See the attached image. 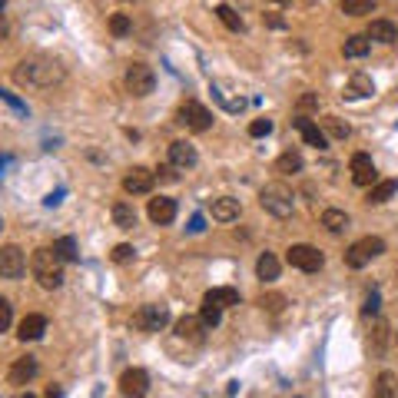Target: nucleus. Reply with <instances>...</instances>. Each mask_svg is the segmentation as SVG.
Returning a JSON list of instances; mask_svg holds the SVG:
<instances>
[{"label":"nucleus","instance_id":"41","mask_svg":"<svg viewBox=\"0 0 398 398\" xmlns=\"http://www.w3.org/2000/svg\"><path fill=\"white\" fill-rule=\"evenodd\" d=\"M0 100H3V103H7L10 110H17L20 116H27V103H20V100H17L14 93H10V90H0Z\"/></svg>","mask_w":398,"mask_h":398},{"label":"nucleus","instance_id":"31","mask_svg":"<svg viewBox=\"0 0 398 398\" xmlns=\"http://www.w3.org/2000/svg\"><path fill=\"white\" fill-rule=\"evenodd\" d=\"M256 305H259L263 312H269V316H279L285 309V296L283 292H263V296L256 299Z\"/></svg>","mask_w":398,"mask_h":398},{"label":"nucleus","instance_id":"16","mask_svg":"<svg viewBox=\"0 0 398 398\" xmlns=\"http://www.w3.org/2000/svg\"><path fill=\"white\" fill-rule=\"evenodd\" d=\"M292 126L302 133V140L309 143V146H316V150H325V146H329V136H325V130H319V123H312L309 116L299 113L296 120H292Z\"/></svg>","mask_w":398,"mask_h":398},{"label":"nucleus","instance_id":"20","mask_svg":"<svg viewBox=\"0 0 398 398\" xmlns=\"http://www.w3.org/2000/svg\"><path fill=\"white\" fill-rule=\"evenodd\" d=\"M372 93H375V83H372L368 74H352L349 83H345V90H342L345 100H362V96H372Z\"/></svg>","mask_w":398,"mask_h":398},{"label":"nucleus","instance_id":"13","mask_svg":"<svg viewBox=\"0 0 398 398\" xmlns=\"http://www.w3.org/2000/svg\"><path fill=\"white\" fill-rule=\"evenodd\" d=\"M34 375H37V359H34V355H20V359H14L10 368H7V382L17 385V388H23L27 382H34Z\"/></svg>","mask_w":398,"mask_h":398},{"label":"nucleus","instance_id":"11","mask_svg":"<svg viewBox=\"0 0 398 398\" xmlns=\"http://www.w3.org/2000/svg\"><path fill=\"white\" fill-rule=\"evenodd\" d=\"M349 170H352V183L355 186H375V179H379V170H375V163H372L368 153H355L352 163H349Z\"/></svg>","mask_w":398,"mask_h":398},{"label":"nucleus","instance_id":"40","mask_svg":"<svg viewBox=\"0 0 398 398\" xmlns=\"http://www.w3.org/2000/svg\"><path fill=\"white\" fill-rule=\"evenodd\" d=\"M269 133H272V120H265V116L249 123V136H269Z\"/></svg>","mask_w":398,"mask_h":398},{"label":"nucleus","instance_id":"26","mask_svg":"<svg viewBox=\"0 0 398 398\" xmlns=\"http://www.w3.org/2000/svg\"><path fill=\"white\" fill-rule=\"evenodd\" d=\"M322 226L332 232V236H339L349 229V212H342V209H325L322 212Z\"/></svg>","mask_w":398,"mask_h":398},{"label":"nucleus","instance_id":"27","mask_svg":"<svg viewBox=\"0 0 398 398\" xmlns=\"http://www.w3.org/2000/svg\"><path fill=\"white\" fill-rule=\"evenodd\" d=\"M375 398H398V375L395 372H382L375 379Z\"/></svg>","mask_w":398,"mask_h":398},{"label":"nucleus","instance_id":"47","mask_svg":"<svg viewBox=\"0 0 398 398\" xmlns=\"http://www.w3.org/2000/svg\"><path fill=\"white\" fill-rule=\"evenodd\" d=\"M190 229H192V232H199V229H203V216H192V223H190Z\"/></svg>","mask_w":398,"mask_h":398},{"label":"nucleus","instance_id":"21","mask_svg":"<svg viewBox=\"0 0 398 398\" xmlns=\"http://www.w3.org/2000/svg\"><path fill=\"white\" fill-rule=\"evenodd\" d=\"M368 40H375V43H395L398 27L392 20H372V23H368Z\"/></svg>","mask_w":398,"mask_h":398},{"label":"nucleus","instance_id":"39","mask_svg":"<svg viewBox=\"0 0 398 398\" xmlns=\"http://www.w3.org/2000/svg\"><path fill=\"white\" fill-rule=\"evenodd\" d=\"M379 305H382L379 289H372V292L365 296V305H362V316H379Z\"/></svg>","mask_w":398,"mask_h":398},{"label":"nucleus","instance_id":"29","mask_svg":"<svg viewBox=\"0 0 398 398\" xmlns=\"http://www.w3.org/2000/svg\"><path fill=\"white\" fill-rule=\"evenodd\" d=\"M276 173H283V176H292V173H302V156L296 150H285L279 159H276Z\"/></svg>","mask_w":398,"mask_h":398},{"label":"nucleus","instance_id":"24","mask_svg":"<svg viewBox=\"0 0 398 398\" xmlns=\"http://www.w3.org/2000/svg\"><path fill=\"white\" fill-rule=\"evenodd\" d=\"M372 50V40H368V34H352V37H345V43H342V54L352 60L365 57Z\"/></svg>","mask_w":398,"mask_h":398},{"label":"nucleus","instance_id":"4","mask_svg":"<svg viewBox=\"0 0 398 398\" xmlns=\"http://www.w3.org/2000/svg\"><path fill=\"white\" fill-rule=\"evenodd\" d=\"M382 252H385V239H379V236H362L359 243H352V246L345 249V265H349V269H362V265H368L372 259H379Z\"/></svg>","mask_w":398,"mask_h":398},{"label":"nucleus","instance_id":"33","mask_svg":"<svg viewBox=\"0 0 398 398\" xmlns=\"http://www.w3.org/2000/svg\"><path fill=\"white\" fill-rule=\"evenodd\" d=\"M322 130H325V136H332V140H349V123H342L339 116H325L322 120Z\"/></svg>","mask_w":398,"mask_h":398},{"label":"nucleus","instance_id":"30","mask_svg":"<svg viewBox=\"0 0 398 398\" xmlns=\"http://www.w3.org/2000/svg\"><path fill=\"white\" fill-rule=\"evenodd\" d=\"M54 252H57L63 263H76V259H80V249H76L74 236H60L57 243H54Z\"/></svg>","mask_w":398,"mask_h":398},{"label":"nucleus","instance_id":"45","mask_svg":"<svg viewBox=\"0 0 398 398\" xmlns=\"http://www.w3.org/2000/svg\"><path fill=\"white\" fill-rule=\"evenodd\" d=\"M263 20L269 23V27H276V30H279V27H285V20L279 17V14H263Z\"/></svg>","mask_w":398,"mask_h":398},{"label":"nucleus","instance_id":"48","mask_svg":"<svg viewBox=\"0 0 398 398\" xmlns=\"http://www.w3.org/2000/svg\"><path fill=\"white\" fill-rule=\"evenodd\" d=\"M20 398H37V395H30V392H27V395H20Z\"/></svg>","mask_w":398,"mask_h":398},{"label":"nucleus","instance_id":"19","mask_svg":"<svg viewBox=\"0 0 398 398\" xmlns=\"http://www.w3.org/2000/svg\"><path fill=\"white\" fill-rule=\"evenodd\" d=\"M209 212H212L216 223H232V219H239L243 206H239V199H232V196H219V199H212Z\"/></svg>","mask_w":398,"mask_h":398},{"label":"nucleus","instance_id":"44","mask_svg":"<svg viewBox=\"0 0 398 398\" xmlns=\"http://www.w3.org/2000/svg\"><path fill=\"white\" fill-rule=\"evenodd\" d=\"M299 110H302V113H305V110H319V96H316V93H305L302 100H299Z\"/></svg>","mask_w":398,"mask_h":398},{"label":"nucleus","instance_id":"8","mask_svg":"<svg viewBox=\"0 0 398 398\" xmlns=\"http://www.w3.org/2000/svg\"><path fill=\"white\" fill-rule=\"evenodd\" d=\"M166 322H170V309H166V305H156V302L140 305L136 316H133V325H136L140 332H159Z\"/></svg>","mask_w":398,"mask_h":398},{"label":"nucleus","instance_id":"14","mask_svg":"<svg viewBox=\"0 0 398 398\" xmlns=\"http://www.w3.org/2000/svg\"><path fill=\"white\" fill-rule=\"evenodd\" d=\"M170 163L176 170H192L199 163V153L192 146L190 140H173L170 143Z\"/></svg>","mask_w":398,"mask_h":398},{"label":"nucleus","instance_id":"3","mask_svg":"<svg viewBox=\"0 0 398 398\" xmlns=\"http://www.w3.org/2000/svg\"><path fill=\"white\" fill-rule=\"evenodd\" d=\"M259 206H263L269 216H276V219H289L292 209H296V196H292V190H289L285 183H269V186H263V192H259Z\"/></svg>","mask_w":398,"mask_h":398},{"label":"nucleus","instance_id":"38","mask_svg":"<svg viewBox=\"0 0 398 398\" xmlns=\"http://www.w3.org/2000/svg\"><path fill=\"white\" fill-rule=\"evenodd\" d=\"M10 325H14V305L10 299H0V332H10Z\"/></svg>","mask_w":398,"mask_h":398},{"label":"nucleus","instance_id":"37","mask_svg":"<svg viewBox=\"0 0 398 398\" xmlns=\"http://www.w3.org/2000/svg\"><path fill=\"white\" fill-rule=\"evenodd\" d=\"M199 316H203V322H206L209 329H216V325L223 322V309H219V305H212V302H203Z\"/></svg>","mask_w":398,"mask_h":398},{"label":"nucleus","instance_id":"34","mask_svg":"<svg viewBox=\"0 0 398 398\" xmlns=\"http://www.w3.org/2000/svg\"><path fill=\"white\" fill-rule=\"evenodd\" d=\"M388 339H392V329H388V322H375V332H372V352H375V355H385V345H388Z\"/></svg>","mask_w":398,"mask_h":398},{"label":"nucleus","instance_id":"15","mask_svg":"<svg viewBox=\"0 0 398 398\" xmlns=\"http://www.w3.org/2000/svg\"><path fill=\"white\" fill-rule=\"evenodd\" d=\"M206 329L209 325L203 322V316H183V319L176 322V335L192 342V345H203V342H206Z\"/></svg>","mask_w":398,"mask_h":398},{"label":"nucleus","instance_id":"32","mask_svg":"<svg viewBox=\"0 0 398 398\" xmlns=\"http://www.w3.org/2000/svg\"><path fill=\"white\" fill-rule=\"evenodd\" d=\"M375 10V0H342V14L349 17H365Z\"/></svg>","mask_w":398,"mask_h":398},{"label":"nucleus","instance_id":"36","mask_svg":"<svg viewBox=\"0 0 398 398\" xmlns=\"http://www.w3.org/2000/svg\"><path fill=\"white\" fill-rule=\"evenodd\" d=\"M130 30H133L130 14H113V17H110V34H113V37H126Z\"/></svg>","mask_w":398,"mask_h":398},{"label":"nucleus","instance_id":"35","mask_svg":"<svg viewBox=\"0 0 398 398\" xmlns=\"http://www.w3.org/2000/svg\"><path fill=\"white\" fill-rule=\"evenodd\" d=\"M216 17L223 20L229 30H236V34H239V30L246 27V23H243V17H239V14H236V10H232L229 3H219V7H216Z\"/></svg>","mask_w":398,"mask_h":398},{"label":"nucleus","instance_id":"25","mask_svg":"<svg viewBox=\"0 0 398 398\" xmlns=\"http://www.w3.org/2000/svg\"><path fill=\"white\" fill-rule=\"evenodd\" d=\"M256 276H259L263 283H272V279H279V259H276L272 252H263V256L256 259Z\"/></svg>","mask_w":398,"mask_h":398},{"label":"nucleus","instance_id":"22","mask_svg":"<svg viewBox=\"0 0 398 398\" xmlns=\"http://www.w3.org/2000/svg\"><path fill=\"white\" fill-rule=\"evenodd\" d=\"M395 192H398V179H382V183H375V186H368V196H365V203H372V206H382V203H388Z\"/></svg>","mask_w":398,"mask_h":398},{"label":"nucleus","instance_id":"42","mask_svg":"<svg viewBox=\"0 0 398 398\" xmlns=\"http://www.w3.org/2000/svg\"><path fill=\"white\" fill-rule=\"evenodd\" d=\"M156 179H163V183H176L179 179V173L173 163H163V166H156Z\"/></svg>","mask_w":398,"mask_h":398},{"label":"nucleus","instance_id":"17","mask_svg":"<svg viewBox=\"0 0 398 398\" xmlns=\"http://www.w3.org/2000/svg\"><path fill=\"white\" fill-rule=\"evenodd\" d=\"M146 212H150V219L156 226H170L173 219H176V199H170V196H156V199H150Z\"/></svg>","mask_w":398,"mask_h":398},{"label":"nucleus","instance_id":"7","mask_svg":"<svg viewBox=\"0 0 398 398\" xmlns=\"http://www.w3.org/2000/svg\"><path fill=\"white\" fill-rule=\"evenodd\" d=\"M126 90H130V96H150L153 90H156V74H153V67H146V63H130L126 67Z\"/></svg>","mask_w":398,"mask_h":398},{"label":"nucleus","instance_id":"18","mask_svg":"<svg viewBox=\"0 0 398 398\" xmlns=\"http://www.w3.org/2000/svg\"><path fill=\"white\" fill-rule=\"evenodd\" d=\"M43 332H47V319L43 316H23L17 322V339L20 342H37V339H43Z\"/></svg>","mask_w":398,"mask_h":398},{"label":"nucleus","instance_id":"9","mask_svg":"<svg viewBox=\"0 0 398 398\" xmlns=\"http://www.w3.org/2000/svg\"><path fill=\"white\" fill-rule=\"evenodd\" d=\"M153 183H156V173L146 170V166H130L123 176V190L130 196H146L153 190Z\"/></svg>","mask_w":398,"mask_h":398},{"label":"nucleus","instance_id":"6","mask_svg":"<svg viewBox=\"0 0 398 398\" xmlns=\"http://www.w3.org/2000/svg\"><path fill=\"white\" fill-rule=\"evenodd\" d=\"M285 263L292 265V269H299V272H319L325 265V256L316 246H309V243H296L285 252Z\"/></svg>","mask_w":398,"mask_h":398},{"label":"nucleus","instance_id":"49","mask_svg":"<svg viewBox=\"0 0 398 398\" xmlns=\"http://www.w3.org/2000/svg\"><path fill=\"white\" fill-rule=\"evenodd\" d=\"M395 339H398V335H395Z\"/></svg>","mask_w":398,"mask_h":398},{"label":"nucleus","instance_id":"2","mask_svg":"<svg viewBox=\"0 0 398 398\" xmlns=\"http://www.w3.org/2000/svg\"><path fill=\"white\" fill-rule=\"evenodd\" d=\"M30 272H34V279H37L43 289H60L63 285V259H60L54 246H40L30 252Z\"/></svg>","mask_w":398,"mask_h":398},{"label":"nucleus","instance_id":"28","mask_svg":"<svg viewBox=\"0 0 398 398\" xmlns=\"http://www.w3.org/2000/svg\"><path fill=\"white\" fill-rule=\"evenodd\" d=\"M110 212H113V223L120 229H133V226H136V209H133L130 203H123V199H120V203H113Z\"/></svg>","mask_w":398,"mask_h":398},{"label":"nucleus","instance_id":"46","mask_svg":"<svg viewBox=\"0 0 398 398\" xmlns=\"http://www.w3.org/2000/svg\"><path fill=\"white\" fill-rule=\"evenodd\" d=\"M47 398H63V392H60V385H50V388H47Z\"/></svg>","mask_w":398,"mask_h":398},{"label":"nucleus","instance_id":"1","mask_svg":"<svg viewBox=\"0 0 398 398\" xmlns=\"http://www.w3.org/2000/svg\"><path fill=\"white\" fill-rule=\"evenodd\" d=\"M63 76H67V70L60 67V60L43 57V54L23 57L17 67H14V80H17V83H23V87H40V90H50V87L63 83Z\"/></svg>","mask_w":398,"mask_h":398},{"label":"nucleus","instance_id":"12","mask_svg":"<svg viewBox=\"0 0 398 398\" xmlns=\"http://www.w3.org/2000/svg\"><path fill=\"white\" fill-rule=\"evenodd\" d=\"M120 392L126 398H146V392H150V375H146L143 368H126V372L120 375Z\"/></svg>","mask_w":398,"mask_h":398},{"label":"nucleus","instance_id":"43","mask_svg":"<svg viewBox=\"0 0 398 398\" xmlns=\"http://www.w3.org/2000/svg\"><path fill=\"white\" fill-rule=\"evenodd\" d=\"M130 259H133V246L130 243H120L113 249V263H130Z\"/></svg>","mask_w":398,"mask_h":398},{"label":"nucleus","instance_id":"10","mask_svg":"<svg viewBox=\"0 0 398 398\" xmlns=\"http://www.w3.org/2000/svg\"><path fill=\"white\" fill-rule=\"evenodd\" d=\"M27 272V259H23V252H20V246H3L0 249V276L3 279H20Z\"/></svg>","mask_w":398,"mask_h":398},{"label":"nucleus","instance_id":"5","mask_svg":"<svg viewBox=\"0 0 398 398\" xmlns=\"http://www.w3.org/2000/svg\"><path fill=\"white\" fill-rule=\"evenodd\" d=\"M176 123L186 126V130H192V133H206L209 126H212V113H209L203 103L186 100V103H179V110H176Z\"/></svg>","mask_w":398,"mask_h":398},{"label":"nucleus","instance_id":"23","mask_svg":"<svg viewBox=\"0 0 398 398\" xmlns=\"http://www.w3.org/2000/svg\"><path fill=\"white\" fill-rule=\"evenodd\" d=\"M203 302H212V305H219V309H226V305H239V289H232V285L209 289L206 296H203Z\"/></svg>","mask_w":398,"mask_h":398}]
</instances>
